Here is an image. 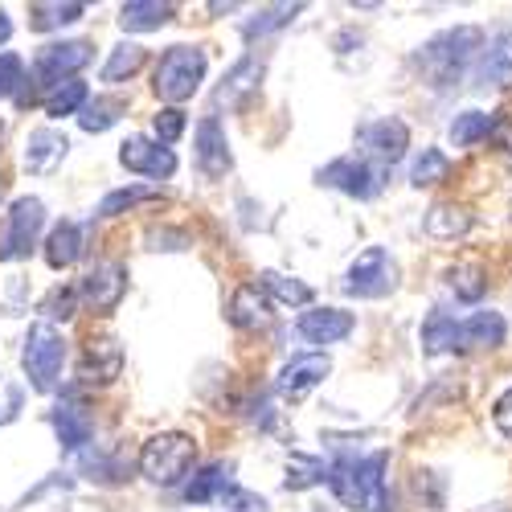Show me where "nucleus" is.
Wrapping results in <instances>:
<instances>
[{
    "instance_id": "58836bf2",
    "label": "nucleus",
    "mask_w": 512,
    "mask_h": 512,
    "mask_svg": "<svg viewBox=\"0 0 512 512\" xmlns=\"http://www.w3.org/2000/svg\"><path fill=\"white\" fill-rule=\"evenodd\" d=\"M185 111L181 107H160L156 115H152V132H156V140L168 148V144H177L181 136H185Z\"/></svg>"
},
{
    "instance_id": "a19ab883",
    "label": "nucleus",
    "mask_w": 512,
    "mask_h": 512,
    "mask_svg": "<svg viewBox=\"0 0 512 512\" xmlns=\"http://www.w3.org/2000/svg\"><path fill=\"white\" fill-rule=\"evenodd\" d=\"M222 504H226L230 512H267V500H263V496H254V492H246V488H238V484H230V488L222 492Z\"/></svg>"
},
{
    "instance_id": "de8ad7c7",
    "label": "nucleus",
    "mask_w": 512,
    "mask_h": 512,
    "mask_svg": "<svg viewBox=\"0 0 512 512\" xmlns=\"http://www.w3.org/2000/svg\"><path fill=\"white\" fill-rule=\"evenodd\" d=\"M0 193H5V185H0Z\"/></svg>"
},
{
    "instance_id": "c9c22d12",
    "label": "nucleus",
    "mask_w": 512,
    "mask_h": 512,
    "mask_svg": "<svg viewBox=\"0 0 512 512\" xmlns=\"http://www.w3.org/2000/svg\"><path fill=\"white\" fill-rule=\"evenodd\" d=\"M304 13V5H271V9H263L254 21H246L242 25V37L246 41H254V37H267V33H275V29H283V25H291L295 17Z\"/></svg>"
},
{
    "instance_id": "6ab92c4d",
    "label": "nucleus",
    "mask_w": 512,
    "mask_h": 512,
    "mask_svg": "<svg viewBox=\"0 0 512 512\" xmlns=\"http://www.w3.org/2000/svg\"><path fill=\"white\" fill-rule=\"evenodd\" d=\"M263 70H267V62H263L259 54H246V58H238V62L226 70V78H222L218 95H213V103H218V107H234V103H242L246 95L259 91V78H263Z\"/></svg>"
},
{
    "instance_id": "49530a36",
    "label": "nucleus",
    "mask_w": 512,
    "mask_h": 512,
    "mask_svg": "<svg viewBox=\"0 0 512 512\" xmlns=\"http://www.w3.org/2000/svg\"><path fill=\"white\" fill-rule=\"evenodd\" d=\"M0 136H5V123H0Z\"/></svg>"
},
{
    "instance_id": "2eb2a0df",
    "label": "nucleus",
    "mask_w": 512,
    "mask_h": 512,
    "mask_svg": "<svg viewBox=\"0 0 512 512\" xmlns=\"http://www.w3.org/2000/svg\"><path fill=\"white\" fill-rule=\"evenodd\" d=\"M70 152V140L62 132H54V127H33V132L25 136V168L33 177H50L54 168L66 160Z\"/></svg>"
},
{
    "instance_id": "7c9ffc66",
    "label": "nucleus",
    "mask_w": 512,
    "mask_h": 512,
    "mask_svg": "<svg viewBox=\"0 0 512 512\" xmlns=\"http://www.w3.org/2000/svg\"><path fill=\"white\" fill-rule=\"evenodd\" d=\"M144 46H136V41H119V46L111 50V58L103 62V82H127L136 78L140 66H144Z\"/></svg>"
},
{
    "instance_id": "412c9836",
    "label": "nucleus",
    "mask_w": 512,
    "mask_h": 512,
    "mask_svg": "<svg viewBox=\"0 0 512 512\" xmlns=\"http://www.w3.org/2000/svg\"><path fill=\"white\" fill-rule=\"evenodd\" d=\"M422 349L431 353V357H439V353H463V324L455 320V316H447V312H431L426 316V324H422Z\"/></svg>"
},
{
    "instance_id": "20e7f679",
    "label": "nucleus",
    "mask_w": 512,
    "mask_h": 512,
    "mask_svg": "<svg viewBox=\"0 0 512 512\" xmlns=\"http://www.w3.org/2000/svg\"><path fill=\"white\" fill-rule=\"evenodd\" d=\"M201 78H205V50H197V46H173V50H164V58L152 70V91L164 103L181 107L185 99H193L201 91Z\"/></svg>"
},
{
    "instance_id": "c756f323",
    "label": "nucleus",
    "mask_w": 512,
    "mask_h": 512,
    "mask_svg": "<svg viewBox=\"0 0 512 512\" xmlns=\"http://www.w3.org/2000/svg\"><path fill=\"white\" fill-rule=\"evenodd\" d=\"M87 103H91V95H87V82H78V78L62 82V87H54L46 99H41V107H46V115H50V119L78 115V111L87 107Z\"/></svg>"
},
{
    "instance_id": "a211bd4d",
    "label": "nucleus",
    "mask_w": 512,
    "mask_h": 512,
    "mask_svg": "<svg viewBox=\"0 0 512 512\" xmlns=\"http://www.w3.org/2000/svg\"><path fill=\"white\" fill-rule=\"evenodd\" d=\"M386 463H390L386 451H373L369 459L357 463V508H365V512H386L390 508V496H386Z\"/></svg>"
},
{
    "instance_id": "f03ea898",
    "label": "nucleus",
    "mask_w": 512,
    "mask_h": 512,
    "mask_svg": "<svg viewBox=\"0 0 512 512\" xmlns=\"http://www.w3.org/2000/svg\"><path fill=\"white\" fill-rule=\"evenodd\" d=\"M197 463V443L181 431H160L140 447V472L160 488H177Z\"/></svg>"
},
{
    "instance_id": "c85d7f7f",
    "label": "nucleus",
    "mask_w": 512,
    "mask_h": 512,
    "mask_svg": "<svg viewBox=\"0 0 512 512\" xmlns=\"http://www.w3.org/2000/svg\"><path fill=\"white\" fill-rule=\"evenodd\" d=\"M226 488H230V463H209V467H201V472L185 484V500L189 504H205L213 496H222Z\"/></svg>"
},
{
    "instance_id": "72a5a7b5",
    "label": "nucleus",
    "mask_w": 512,
    "mask_h": 512,
    "mask_svg": "<svg viewBox=\"0 0 512 512\" xmlns=\"http://www.w3.org/2000/svg\"><path fill=\"white\" fill-rule=\"evenodd\" d=\"M82 13H87V5H74V0H54V5H33L29 9V25L37 33H50V29H62V25H74Z\"/></svg>"
},
{
    "instance_id": "ddd939ff",
    "label": "nucleus",
    "mask_w": 512,
    "mask_h": 512,
    "mask_svg": "<svg viewBox=\"0 0 512 512\" xmlns=\"http://www.w3.org/2000/svg\"><path fill=\"white\" fill-rule=\"evenodd\" d=\"M361 144H365V152L386 168V164H398L402 156H406V148H410V127L402 123V119H377V123H369L365 132H361Z\"/></svg>"
},
{
    "instance_id": "f3484780",
    "label": "nucleus",
    "mask_w": 512,
    "mask_h": 512,
    "mask_svg": "<svg viewBox=\"0 0 512 512\" xmlns=\"http://www.w3.org/2000/svg\"><path fill=\"white\" fill-rule=\"evenodd\" d=\"M295 328H300V336H308L312 345H340V340L357 328V320L340 308H312L295 320Z\"/></svg>"
},
{
    "instance_id": "39448f33",
    "label": "nucleus",
    "mask_w": 512,
    "mask_h": 512,
    "mask_svg": "<svg viewBox=\"0 0 512 512\" xmlns=\"http://www.w3.org/2000/svg\"><path fill=\"white\" fill-rule=\"evenodd\" d=\"M46 226V205L37 197H17L5 213V234H0V263L29 259V250L37 246V234Z\"/></svg>"
},
{
    "instance_id": "7ed1b4c3",
    "label": "nucleus",
    "mask_w": 512,
    "mask_h": 512,
    "mask_svg": "<svg viewBox=\"0 0 512 512\" xmlns=\"http://www.w3.org/2000/svg\"><path fill=\"white\" fill-rule=\"evenodd\" d=\"M21 365H25V377H29V386L37 394H54L58 377H62V365H66V340L50 320H37L25 332Z\"/></svg>"
},
{
    "instance_id": "c03bdc74",
    "label": "nucleus",
    "mask_w": 512,
    "mask_h": 512,
    "mask_svg": "<svg viewBox=\"0 0 512 512\" xmlns=\"http://www.w3.org/2000/svg\"><path fill=\"white\" fill-rule=\"evenodd\" d=\"M496 136H500V144H504V152H508V160H512V123H500Z\"/></svg>"
},
{
    "instance_id": "a878e982",
    "label": "nucleus",
    "mask_w": 512,
    "mask_h": 512,
    "mask_svg": "<svg viewBox=\"0 0 512 512\" xmlns=\"http://www.w3.org/2000/svg\"><path fill=\"white\" fill-rule=\"evenodd\" d=\"M508 336V324L500 312H476L463 320V349H500Z\"/></svg>"
},
{
    "instance_id": "f8f14e48",
    "label": "nucleus",
    "mask_w": 512,
    "mask_h": 512,
    "mask_svg": "<svg viewBox=\"0 0 512 512\" xmlns=\"http://www.w3.org/2000/svg\"><path fill=\"white\" fill-rule=\"evenodd\" d=\"M193 148H197V168L218 181L234 168V156H230V140H226V127L218 123V115H205L197 123V136H193Z\"/></svg>"
},
{
    "instance_id": "ea45409f",
    "label": "nucleus",
    "mask_w": 512,
    "mask_h": 512,
    "mask_svg": "<svg viewBox=\"0 0 512 512\" xmlns=\"http://www.w3.org/2000/svg\"><path fill=\"white\" fill-rule=\"evenodd\" d=\"M21 82H29L25 62L17 54H0V99H13L21 91Z\"/></svg>"
},
{
    "instance_id": "37998d69",
    "label": "nucleus",
    "mask_w": 512,
    "mask_h": 512,
    "mask_svg": "<svg viewBox=\"0 0 512 512\" xmlns=\"http://www.w3.org/2000/svg\"><path fill=\"white\" fill-rule=\"evenodd\" d=\"M492 422H496V431H500V435L512 439V390H504V394L496 398V406H492Z\"/></svg>"
},
{
    "instance_id": "f257e3e1",
    "label": "nucleus",
    "mask_w": 512,
    "mask_h": 512,
    "mask_svg": "<svg viewBox=\"0 0 512 512\" xmlns=\"http://www.w3.org/2000/svg\"><path fill=\"white\" fill-rule=\"evenodd\" d=\"M476 54H484V33L476 25H459V29H447L439 37H431L426 46L418 50V70L431 78V87H451V82L463 78L467 62H472Z\"/></svg>"
},
{
    "instance_id": "79ce46f5",
    "label": "nucleus",
    "mask_w": 512,
    "mask_h": 512,
    "mask_svg": "<svg viewBox=\"0 0 512 512\" xmlns=\"http://www.w3.org/2000/svg\"><path fill=\"white\" fill-rule=\"evenodd\" d=\"M74 300H78V291L74 287H58L54 295H50V300H46V308H41V312H46L50 320H70L74 316Z\"/></svg>"
},
{
    "instance_id": "0eeeda50",
    "label": "nucleus",
    "mask_w": 512,
    "mask_h": 512,
    "mask_svg": "<svg viewBox=\"0 0 512 512\" xmlns=\"http://www.w3.org/2000/svg\"><path fill=\"white\" fill-rule=\"evenodd\" d=\"M320 185L340 189V193H349L357 201H369V197L381 193V185H386V181H381V168L373 160H365V156H340V160L320 168Z\"/></svg>"
},
{
    "instance_id": "393cba45",
    "label": "nucleus",
    "mask_w": 512,
    "mask_h": 512,
    "mask_svg": "<svg viewBox=\"0 0 512 512\" xmlns=\"http://www.w3.org/2000/svg\"><path fill=\"white\" fill-rule=\"evenodd\" d=\"M82 259V226L78 222H58L46 238V263L54 271H66Z\"/></svg>"
},
{
    "instance_id": "a18cd8bd",
    "label": "nucleus",
    "mask_w": 512,
    "mask_h": 512,
    "mask_svg": "<svg viewBox=\"0 0 512 512\" xmlns=\"http://www.w3.org/2000/svg\"><path fill=\"white\" fill-rule=\"evenodd\" d=\"M13 37V21H9V13L0 9V46H5V41Z\"/></svg>"
},
{
    "instance_id": "5701e85b",
    "label": "nucleus",
    "mask_w": 512,
    "mask_h": 512,
    "mask_svg": "<svg viewBox=\"0 0 512 512\" xmlns=\"http://www.w3.org/2000/svg\"><path fill=\"white\" fill-rule=\"evenodd\" d=\"M168 21H173V5L168 0H127L119 9V25L127 33H152Z\"/></svg>"
},
{
    "instance_id": "dca6fc26",
    "label": "nucleus",
    "mask_w": 512,
    "mask_h": 512,
    "mask_svg": "<svg viewBox=\"0 0 512 512\" xmlns=\"http://www.w3.org/2000/svg\"><path fill=\"white\" fill-rule=\"evenodd\" d=\"M328 373H332V361H328L324 353L295 357L291 365H283V369H279V381H275V386H279V394H283V398H291V402H295V398L312 394Z\"/></svg>"
},
{
    "instance_id": "4c0bfd02",
    "label": "nucleus",
    "mask_w": 512,
    "mask_h": 512,
    "mask_svg": "<svg viewBox=\"0 0 512 512\" xmlns=\"http://www.w3.org/2000/svg\"><path fill=\"white\" fill-rule=\"evenodd\" d=\"M328 480V467L320 459H304V455H291L287 459V488H312V484H324Z\"/></svg>"
},
{
    "instance_id": "b1692460",
    "label": "nucleus",
    "mask_w": 512,
    "mask_h": 512,
    "mask_svg": "<svg viewBox=\"0 0 512 512\" xmlns=\"http://www.w3.org/2000/svg\"><path fill=\"white\" fill-rule=\"evenodd\" d=\"M54 431H58V443L62 451H82L91 443V418L78 402H62L54 410Z\"/></svg>"
},
{
    "instance_id": "9d476101",
    "label": "nucleus",
    "mask_w": 512,
    "mask_h": 512,
    "mask_svg": "<svg viewBox=\"0 0 512 512\" xmlns=\"http://www.w3.org/2000/svg\"><path fill=\"white\" fill-rule=\"evenodd\" d=\"M119 164L127 168V173H140V177H152V181H168L177 173L173 148H164L160 140H148V136H127L119 144Z\"/></svg>"
},
{
    "instance_id": "f704fd0d",
    "label": "nucleus",
    "mask_w": 512,
    "mask_h": 512,
    "mask_svg": "<svg viewBox=\"0 0 512 512\" xmlns=\"http://www.w3.org/2000/svg\"><path fill=\"white\" fill-rule=\"evenodd\" d=\"M447 287L459 295V300L476 304L480 295L488 291V275H484V267H480V263H455V267L447 271Z\"/></svg>"
},
{
    "instance_id": "473e14b6",
    "label": "nucleus",
    "mask_w": 512,
    "mask_h": 512,
    "mask_svg": "<svg viewBox=\"0 0 512 512\" xmlns=\"http://www.w3.org/2000/svg\"><path fill=\"white\" fill-rule=\"evenodd\" d=\"M447 173H451L447 152H439V148H422V152L414 156V164H410V185H414V189L439 185V181H447Z\"/></svg>"
},
{
    "instance_id": "6e6552de",
    "label": "nucleus",
    "mask_w": 512,
    "mask_h": 512,
    "mask_svg": "<svg viewBox=\"0 0 512 512\" xmlns=\"http://www.w3.org/2000/svg\"><path fill=\"white\" fill-rule=\"evenodd\" d=\"M91 62V46L87 41H58V46H46L37 54L33 62V87H62V82H70L82 66Z\"/></svg>"
},
{
    "instance_id": "4be33fe9",
    "label": "nucleus",
    "mask_w": 512,
    "mask_h": 512,
    "mask_svg": "<svg viewBox=\"0 0 512 512\" xmlns=\"http://www.w3.org/2000/svg\"><path fill=\"white\" fill-rule=\"evenodd\" d=\"M472 230V213L467 205H455V201H439L426 209V234L439 238V242H455V238H467Z\"/></svg>"
},
{
    "instance_id": "1a4fd4ad",
    "label": "nucleus",
    "mask_w": 512,
    "mask_h": 512,
    "mask_svg": "<svg viewBox=\"0 0 512 512\" xmlns=\"http://www.w3.org/2000/svg\"><path fill=\"white\" fill-rule=\"evenodd\" d=\"M78 295H82V300H87L99 316H111V312L119 308V300L127 295V267L115 263V259L95 263L87 275L78 279Z\"/></svg>"
},
{
    "instance_id": "cd10ccee",
    "label": "nucleus",
    "mask_w": 512,
    "mask_h": 512,
    "mask_svg": "<svg viewBox=\"0 0 512 512\" xmlns=\"http://www.w3.org/2000/svg\"><path fill=\"white\" fill-rule=\"evenodd\" d=\"M259 287H263L267 295H275V300L287 304V308L312 304V287H308L304 279H295V275H283V271H263V275H259Z\"/></svg>"
},
{
    "instance_id": "2f4dec72",
    "label": "nucleus",
    "mask_w": 512,
    "mask_h": 512,
    "mask_svg": "<svg viewBox=\"0 0 512 512\" xmlns=\"http://www.w3.org/2000/svg\"><path fill=\"white\" fill-rule=\"evenodd\" d=\"M123 111H127L123 99H91L87 107L78 111V127L82 132H91V136H99V132H107V127H115L123 119Z\"/></svg>"
},
{
    "instance_id": "aec40b11",
    "label": "nucleus",
    "mask_w": 512,
    "mask_h": 512,
    "mask_svg": "<svg viewBox=\"0 0 512 512\" xmlns=\"http://www.w3.org/2000/svg\"><path fill=\"white\" fill-rule=\"evenodd\" d=\"M476 78L484 87H512V29H496L480 54Z\"/></svg>"
},
{
    "instance_id": "e433bc0d",
    "label": "nucleus",
    "mask_w": 512,
    "mask_h": 512,
    "mask_svg": "<svg viewBox=\"0 0 512 512\" xmlns=\"http://www.w3.org/2000/svg\"><path fill=\"white\" fill-rule=\"evenodd\" d=\"M156 197H160V189H152V185L115 189V193H107V197L99 201V218H119L123 209H132V205H140V201H156Z\"/></svg>"
},
{
    "instance_id": "4468645a",
    "label": "nucleus",
    "mask_w": 512,
    "mask_h": 512,
    "mask_svg": "<svg viewBox=\"0 0 512 512\" xmlns=\"http://www.w3.org/2000/svg\"><path fill=\"white\" fill-rule=\"evenodd\" d=\"M230 324L242 328V332H267L271 328V300L259 283H242L234 295H230V308H226Z\"/></svg>"
},
{
    "instance_id": "bb28decb",
    "label": "nucleus",
    "mask_w": 512,
    "mask_h": 512,
    "mask_svg": "<svg viewBox=\"0 0 512 512\" xmlns=\"http://www.w3.org/2000/svg\"><path fill=\"white\" fill-rule=\"evenodd\" d=\"M496 127H500V123H496V115H488V111H463V115L451 119V144H455V148H472V144L496 136Z\"/></svg>"
},
{
    "instance_id": "423d86ee",
    "label": "nucleus",
    "mask_w": 512,
    "mask_h": 512,
    "mask_svg": "<svg viewBox=\"0 0 512 512\" xmlns=\"http://www.w3.org/2000/svg\"><path fill=\"white\" fill-rule=\"evenodd\" d=\"M394 287H398V263L390 259V250H381V246L361 250L345 275V291L357 295V300H381V295H390Z\"/></svg>"
},
{
    "instance_id": "9b49d317",
    "label": "nucleus",
    "mask_w": 512,
    "mask_h": 512,
    "mask_svg": "<svg viewBox=\"0 0 512 512\" xmlns=\"http://www.w3.org/2000/svg\"><path fill=\"white\" fill-rule=\"evenodd\" d=\"M123 373V349L115 336H91L82 345V361H78V381L82 386H111Z\"/></svg>"
}]
</instances>
